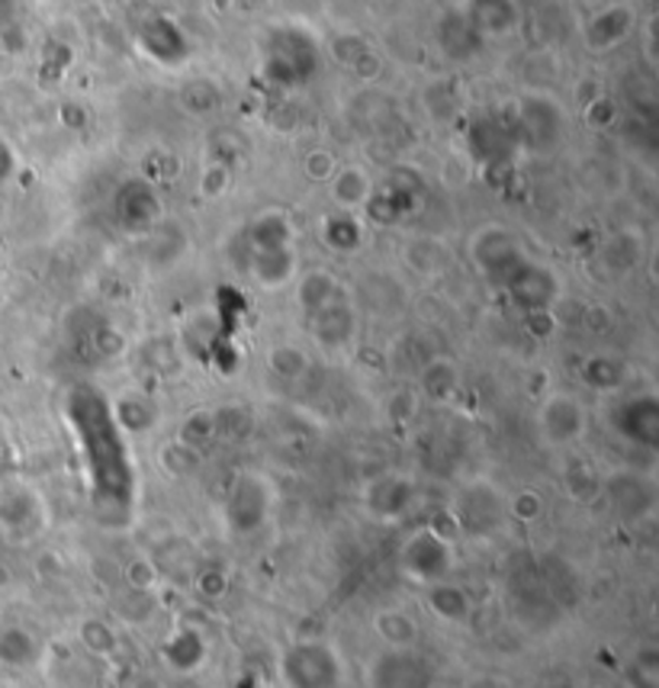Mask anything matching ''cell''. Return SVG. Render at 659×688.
I'll return each mask as SVG.
<instances>
[{
	"instance_id": "obj_1",
	"label": "cell",
	"mask_w": 659,
	"mask_h": 688,
	"mask_svg": "<svg viewBox=\"0 0 659 688\" xmlns=\"http://www.w3.org/2000/svg\"><path fill=\"white\" fill-rule=\"evenodd\" d=\"M64 425L74 435L88 473L90 499L100 509H117L129 515L136 506L139 477L126 445V431L113 416V402L90 383H78L64 396Z\"/></svg>"
},
{
	"instance_id": "obj_2",
	"label": "cell",
	"mask_w": 659,
	"mask_h": 688,
	"mask_svg": "<svg viewBox=\"0 0 659 688\" xmlns=\"http://www.w3.org/2000/svg\"><path fill=\"white\" fill-rule=\"evenodd\" d=\"M293 222L283 210L258 212L236 241V258L244 273L261 287H283L297 277V245Z\"/></svg>"
},
{
	"instance_id": "obj_3",
	"label": "cell",
	"mask_w": 659,
	"mask_h": 688,
	"mask_svg": "<svg viewBox=\"0 0 659 688\" xmlns=\"http://www.w3.org/2000/svg\"><path fill=\"white\" fill-rule=\"evenodd\" d=\"M280 679L287 688H341L345 662L329 640H297L280 657Z\"/></svg>"
},
{
	"instance_id": "obj_4",
	"label": "cell",
	"mask_w": 659,
	"mask_h": 688,
	"mask_svg": "<svg viewBox=\"0 0 659 688\" xmlns=\"http://www.w3.org/2000/svg\"><path fill=\"white\" fill-rule=\"evenodd\" d=\"M319 68V49L302 30H273L264 46V74L277 88H302Z\"/></svg>"
},
{
	"instance_id": "obj_5",
	"label": "cell",
	"mask_w": 659,
	"mask_h": 688,
	"mask_svg": "<svg viewBox=\"0 0 659 688\" xmlns=\"http://www.w3.org/2000/svg\"><path fill=\"white\" fill-rule=\"evenodd\" d=\"M531 255L525 251V245L518 241L515 232L502 226H482L480 232H473L470 239V261L480 270L482 277L496 287H506L511 273L521 268Z\"/></svg>"
},
{
	"instance_id": "obj_6",
	"label": "cell",
	"mask_w": 659,
	"mask_h": 688,
	"mask_svg": "<svg viewBox=\"0 0 659 688\" xmlns=\"http://www.w3.org/2000/svg\"><path fill=\"white\" fill-rule=\"evenodd\" d=\"M511 126H515V142L538 154H550L563 142V110L557 100L543 93H528L518 103V117L511 120Z\"/></svg>"
},
{
	"instance_id": "obj_7",
	"label": "cell",
	"mask_w": 659,
	"mask_h": 688,
	"mask_svg": "<svg viewBox=\"0 0 659 688\" xmlns=\"http://www.w3.org/2000/svg\"><path fill=\"white\" fill-rule=\"evenodd\" d=\"M509 515V506H506V496L492 486V482H473L467 486L453 509H450V518L457 521L460 531L467 535H489L496 528H502Z\"/></svg>"
},
{
	"instance_id": "obj_8",
	"label": "cell",
	"mask_w": 659,
	"mask_h": 688,
	"mask_svg": "<svg viewBox=\"0 0 659 688\" xmlns=\"http://www.w3.org/2000/svg\"><path fill=\"white\" fill-rule=\"evenodd\" d=\"M450 538H445L435 528H421L412 538L402 544L399 550V567L406 569L412 579L419 582H445V576L450 572Z\"/></svg>"
},
{
	"instance_id": "obj_9",
	"label": "cell",
	"mask_w": 659,
	"mask_h": 688,
	"mask_svg": "<svg viewBox=\"0 0 659 688\" xmlns=\"http://www.w3.org/2000/svg\"><path fill=\"white\" fill-rule=\"evenodd\" d=\"M270 506H273V492H270V482L258 473H239L229 496H226V518L232 525V531H254L268 521Z\"/></svg>"
},
{
	"instance_id": "obj_10",
	"label": "cell",
	"mask_w": 659,
	"mask_h": 688,
	"mask_svg": "<svg viewBox=\"0 0 659 688\" xmlns=\"http://www.w3.org/2000/svg\"><path fill=\"white\" fill-rule=\"evenodd\" d=\"M538 428L547 445L570 448L586 435V406L572 392H550L540 402Z\"/></svg>"
},
{
	"instance_id": "obj_11",
	"label": "cell",
	"mask_w": 659,
	"mask_h": 688,
	"mask_svg": "<svg viewBox=\"0 0 659 688\" xmlns=\"http://www.w3.org/2000/svg\"><path fill=\"white\" fill-rule=\"evenodd\" d=\"M370 688H431V662L412 647H390L370 666Z\"/></svg>"
},
{
	"instance_id": "obj_12",
	"label": "cell",
	"mask_w": 659,
	"mask_h": 688,
	"mask_svg": "<svg viewBox=\"0 0 659 688\" xmlns=\"http://www.w3.org/2000/svg\"><path fill=\"white\" fill-rule=\"evenodd\" d=\"M502 290L509 293V300L521 312L538 316V312H547L553 300L560 297V280L547 265H538L535 258H528L521 268L511 273V280Z\"/></svg>"
},
{
	"instance_id": "obj_13",
	"label": "cell",
	"mask_w": 659,
	"mask_h": 688,
	"mask_svg": "<svg viewBox=\"0 0 659 688\" xmlns=\"http://www.w3.org/2000/svg\"><path fill=\"white\" fill-rule=\"evenodd\" d=\"M113 216L129 236H142L161 216V200L146 180H126L113 197Z\"/></svg>"
},
{
	"instance_id": "obj_14",
	"label": "cell",
	"mask_w": 659,
	"mask_h": 688,
	"mask_svg": "<svg viewBox=\"0 0 659 688\" xmlns=\"http://www.w3.org/2000/svg\"><path fill=\"white\" fill-rule=\"evenodd\" d=\"M615 428L637 448L653 450L659 445V399L653 392H640L625 399L615 409Z\"/></svg>"
},
{
	"instance_id": "obj_15",
	"label": "cell",
	"mask_w": 659,
	"mask_h": 688,
	"mask_svg": "<svg viewBox=\"0 0 659 688\" xmlns=\"http://www.w3.org/2000/svg\"><path fill=\"white\" fill-rule=\"evenodd\" d=\"M412 496H416V489L406 477H380L373 479L370 489H367V509L373 511L377 518L392 521V518L406 515Z\"/></svg>"
},
{
	"instance_id": "obj_16",
	"label": "cell",
	"mask_w": 659,
	"mask_h": 688,
	"mask_svg": "<svg viewBox=\"0 0 659 688\" xmlns=\"http://www.w3.org/2000/svg\"><path fill=\"white\" fill-rule=\"evenodd\" d=\"M370 193H373V180H370V175H367L363 168H358V164L338 168V171L331 175V200L341 207V212L367 207Z\"/></svg>"
},
{
	"instance_id": "obj_17",
	"label": "cell",
	"mask_w": 659,
	"mask_h": 688,
	"mask_svg": "<svg viewBox=\"0 0 659 688\" xmlns=\"http://www.w3.org/2000/svg\"><path fill=\"white\" fill-rule=\"evenodd\" d=\"M309 319H312V329L319 335V341H326L329 348L345 345L351 338V329H355V316H351L348 302L341 300V293L329 306H322L319 312H312Z\"/></svg>"
},
{
	"instance_id": "obj_18",
	"label": "cell",
	"mask_w": 659,
	"mask_h": 688,
	"mask_svg": "<svg viewBox=\"0 0 659 688\" xmlns=\"http://www.w3.org/2000/svg\"><path fill=\"white\" fill-rule=\"evenodd\" d=\"M428 608L441 618V621H450V625H463L470 618V599L463 589L450 586V582H431L428 586Z\"/></svg>"
},
{
	"instance_id": "obj_19",
	"label": "cell",
	"mask_w": 659,
	"mask_h": 688,
	"mask_svg": "<svg viewBox=\"0 0 659 688\" xmlns=\"http://www.w3.org/2000/svg\"><path fill=\"white\" fill-rule=\"evenodd\" d=\"M363 241V226L351 212H335L322 219V245L338 251V255H351L358 251Z\"/></svg>"
},
{
	"instance_id": "obj_20",
	"label": "cell",
	"mask_w": 659,
	"mask_h": 688,
	"mask_svg": "<svg viewBox=\"0 0 659 688\" xmlns=\"http://www.w3.org/2000/svg\"><path fill=\"white\" fill-rule=\"evenodd\" d=\"M467 20L477 30V36H499V32L511 30L515 7H511L509 0H477Z\"/></svg>"
},
{
	"instance_id": "obj_21",
	"label": "cell",
	"mask_w": 659,
	"mask_h": 688,
	"mask_svg": "<svg viewBox=\"0 0 659 688\" xmlns=\"http://www.w3.org/2000/svg\"><path fill=\"white\" fill-rule=\"evenodd\" d=\"M338 293H341V287L329 270H306L300 277V306L306 309V316L329 306Z\"/></svg>"
},
{
	"instance_id": "obj_22",
	"label": "cell",
	"mask_w": 659,
	"mask_h": 688,
	"mask_svg": "<svg viewBox=\"0 0 659 688\" xmlns=\"http://www.w3.org/2000/svg\"><path fill=\"white\" fill-rule=\"evenodd\" d=\"M608 496L615 499V506L621 509V515H628V518H630V499H633L637 518H640V515H650V509H653V486L643 482V479H637V482H633V492H630L628 479L615 477L608 482Z\"/></svg>"
},
{
	"instance_id": "obj_23",
	"label": "cell",
	"mask_w": 659,
	"mask_h": 688,
	"mask_svg": "<svg viewBox=\"0 0 659 688\" xmlns=\"http://www.w3.org/2000/svg\"><path fill=\"white\" fill-rule=\"evenodd\" d=\"M373 628H377V634H380L390 647H412V640H416V634H419L416 621H412L406 611H390V608L377 615Z\"/></svg>"
},
{
	"instance_id": "obj_24",
	"label": "cell",
	"mask_w": 659,
	"mask_h": 688,
	"mask_svg": "<svg viewBox=\"0 0 659 688\" xmlns=\"http://www.w3.org/2000/svg\"><path fill=\"white\" fill-rule=\"evenodd\" d=\"M628 688H659V654L653 647H640L625 669Z\"/></svg>"
},
{
	"instance_id": "obj_25",
	"label": "cell",
	"mask_w": 659,
	"mask_h": 688,
	"mask_svg": "<svg viewBox=\"0 0 659 688\" xmlns=\"http://www.w3.org/2000/svg\"><path fill=\"white\" fill-rule=\"evenodd\" d=\"M582 377H586V383H589V387L615 389V387H621V380H625V367H621L615 358H605V355H599V358H592L589 363H586Z\"/></svg>"
},
{
	"instance_id": "obj_26",
	"label": "cell",
	"mask_w": 659,
	"mask_h": 688,
	"mask_svg": "<svg viewBox=\"0 0 659 688\" xmlns=\"http://www.w3.org/2000/svg\"><path fill=\"white\" fill-rule=\"evenodd\" d=\"M425 392L435 399H448L450 392L457 389V367L450 360H431L425 367Z\"/></svg>"
},
{
	"instance_id": "obj_27",
	"label": "cell",
	"mask_w": 659,
	"mask_h": 688,
	"mask_svg": "<svg viewBox=\"0 0 659 688\" xmlns=\"http://www.w3.org/2000/svg\"><path fill=\"white\" fill-rule=\"evenodd\" d=\"M268 367L277 373V377H283V380H297V377L306 373L309 360H306V355H302L300 348H293V345H280V348H273L268 355Z\"/></svg>"
},
{
	"instance_id": "obj_28",
	"label": "cell",
	"mask_w": 659,
	"mask_h": 688,
	"mask_svg": "<svg viewBox=\"0 0 659 688\" xmlns=\"http://www.w3.org/2000/svg\"><path fill=\"white\" fill-rule=\"evenodd\" d=\"M309 175L316 180H326L335 175V158H331L329 151H319V154H312L309 158V168H306Z\"/></svg>"
},
{
	"instance_id": "obj_29",
	"label": "cell",
	"mask_w": 659,
	"mask_h": 688,
	"mask_svg": "<svg viewBox=\"0 0 659 688\" xmlns=\"http://www.w3.org/2000/svg\"><path fill=\"white\" fill-rule=\"evenodd\" d=\"M467 688H511L506 679H499V676H480V679H473Z\"/></svg>"
}]
</instances>
